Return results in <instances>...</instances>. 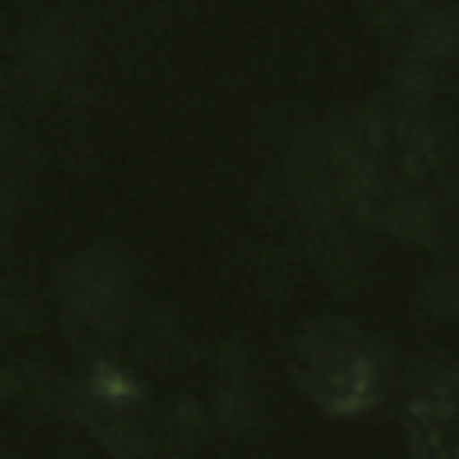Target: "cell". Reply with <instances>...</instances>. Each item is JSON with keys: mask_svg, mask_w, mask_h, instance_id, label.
I'll return each instance as SVG.
<instances>
[{"mask_svg": "<svg viewBox=\"0 0 459 459\" xmlns=\"http://www.w3.org/2000/svg\"><path fill=\"white\" fill-rule=\"evenodd\" d=\"M301 377L326 405H359L377 384L373 344L341 323L316 326L301 344Z\"/></svg>", "mask_w": 459, "mask_h": 459, "instance_id": "cell-1", "label": "cell"}]
</instances>
